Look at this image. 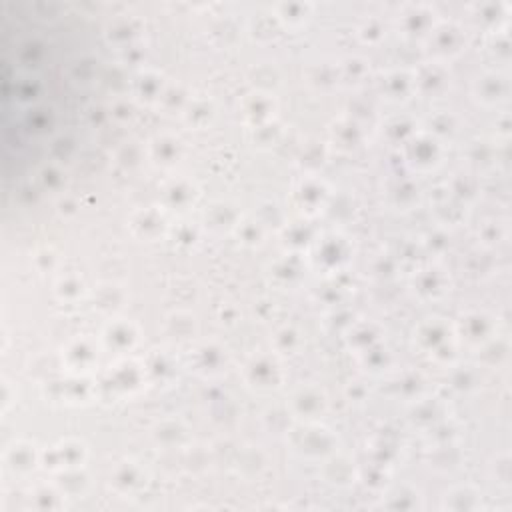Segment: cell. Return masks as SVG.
I'll return each instance as SVG.
<instances>
[{
    "label": "cell",
    "instance_id": "obj_1",
    "mask_svg": "<svg viewBox=\"0 0 512 512\" xmlns=\"http://www.w3.org/2000/svg\"><path fill=\"white\" fill-rule=\"evenodd\" d=\"M4 180L42 194L88 160L104 130L108 80L96 36L64 8L2 4Z\"/></svg>",
    "mask_w": 512,
    "mask_h": 512
}]
</instances>
